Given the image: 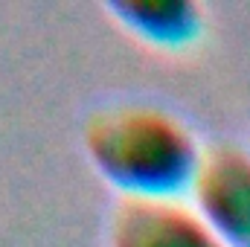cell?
<instances>
[{"instance_id": "6da1fadb", "label": "cell", "mask_w": 250, "mask_h": 247, "mask_svg": "<svg viewBox=\"0 0 250 247\" xmlns=\"http://www.w3.org/2000/svg\"><path fill=\"white\" fill-rule=\"evenodd\" d=\"M84 148L123 195L169 198L189 192L204 157L195 134L154 105H111L84 125Z\"/></svg>"}, {"instance_id": "7a4b0ae2", "label": "cell", "mask_w": 250, "mask_h": 247, "mask_svg": "<svg viewBox=\"0 0 250 247\" xmlns=\"http://www.w3.org/2000/svg\"><path fill=\"white\" fill-rule=\"evenodd\" d=\"M192 206L224 247H250V154L236 145L204 151L189 184Z\"/></svg>"}, {"instance_id": "3957f363", "label": "cell", "mask_w": 250, "mask_h": 247, "mask_svg": "<svg viewBox=\"0 0 250 247\" xmlns=\"http://www.w3.org/2000/svg\"><path fill=\"white\" fill-rule=\"evenodd\" d=\"M111 247H224L181 195H123L111 215Z\"/></svg>"}, {"instance_id": "277c9868", "label": "cell", "mask_w": 250, "mask_h": 247, "mask_svg": "<svg viewBox=\"0 0 250 247\" xmlns=\"http://www.w3.org/2000/svg\"><path fill=\"white\" fill-rule=\"evenodd\" d=\"M111 9L128 29L163 47L189 44L201 32V9L189 0H117Z\"/></svg>"}]
</instances>
